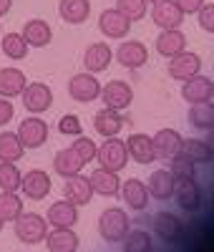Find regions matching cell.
I'll list each match as a JSON object with an SVG mask.
<instances>
[{
	"instance_id": "obj_14",
	"label": "cell",
	"mask_w": 214,
	"mask_h": 252,
	"mask_svg": "<svg viewBox=\"0 0 214 252\" xmlns=\"http://www.w3.org/2000/svg\"><path fill=\"white\" fill-rule=\"evenodd\" d=\"M98 31L109 38H123L131 31V20L126 15H121L116 8H109L98 15Z\"/></svg>"
},
{
	"instance_id": "obj_23",
	"label": "cell",
	"mask_w": 214,
	"mask_h": 252,
	"mask_svg": "<svg viewBox=\"0 0 214 252\" xmlns=\"http://www.w3.org/2000/svg\"><path fill=\"white\" fill-rule=\"evenodd\" d=\"M20 35L26 38V43L31 48H46L51 43V38H53V31H51V26L43 18H33V20H28V23L23 26Z\"/></svg>"
},
{
	"instance_id": "obj_49",
	"label": "cell",
	"mask_w": 214,
	"mask_h": 252,
	"mask_svg": "<svg viewBox=\"0 0 214 252\" xmlns=\"http://www.w3.org/2000/svg\"><path fill=\"white\" fill-rule=\"evenodd\" d=\"M0 35H3V28H0Z\"/></svg>"
},
{
	"instance_id": "obj_22",
	"label": "cell",
	"mask_w": 214,
	"mask_h": 252,
	"mask_svg": "<svg viewBox=\"0 0 214 252\" xmlns=\"http://www.w3.org/2000/svg\"><path fill=\"white\" fill-rule=\"evenodd\" d=\"M174 187H177V179H174V174H171L169 169H156L152 177H149V184H146L149 197H154V199H159V202L171 199V194H174Z\"/></svg>"
},
{
	"instance_id": "obj_33",
	"label": "cell",
	"mask_w": 214,
	"mask_h": 252,
	"mask_svg": "<svg viewBox=\"0 0 214 252\" xmlns=\"http://www.w3.org/2000/svg\"><path fill=\"white\" fill-rule=\"evenodd\" d=\"M182 154L189 157L194 164H209L214 161V152L204 139H184L182 141Z\"/></svg>"
},
{
	"instance_id": "obj_36",
	"label": "cell",
	"mask_w": 214,
	"mask_h": 252,
	"mask_svg": "<svg viewBox=\"0 0 214 252\" xmlns=\"http://www.w3.org/2000/svg\"><path fill=\"white\" fill-rule=\"evenodd\" d=\"M121 242L123 252H152V235L146 229H128V235Z\"/></svg>"
},
{
	"instance_id": "obj_42",
	"label": "cell",
	"mask_w": 214,
	"mask_h": 252,
	"mask_svg": "<svg viewBox=\"0 0 214 252\" xmlns=\"http://www.w3.org/2000/svg\"><path fill=\"white\" fill-rule=\"evenodd\" d=\"M197 18H199L202 31H207V33L214 35V3H204V5L197 10Z\"/></svg>"
},
{
	"instance_id": "obj_2",
	"label": "cell",
	"mask_w": 214,
	"mask_h": 252,
	"mask_svg": "<svg viewBox=\"0 0 214 252\" xmlns=\"http://www.w3.org/2000/svg\"><path fill=\"white\" fill-rule=\"evenodd\" d=\"M48 235V222L35 212H20L15 220V237L26 245H38Z\"/></svg>"
},
{
	"instance_id": "obj_45",
	"label": "cell",
	"mask_w": 214,
	"mask_h": 252,
	"mask_svg": "<svg viewBox=\"0 0 214 252\" xmlns=\"http://www.w3.org/2000/svg\"><path fill=\"white\" fill-rule=\"evenodd\" d=\"M10 8H13V0H0V18L8 15V13H10Z\"/></svg>"
},
{
	"instance_id": "obj_31",
	"label": "cell",
	"mask_w": 214,
	"mask_h": 252,
	"mask_svg": "<svg viewBox=\"0 0 214 252\" xmlns=\"http://www.w3.org/2000/svg\"><path fill=\"white\" fill-rule=\"evenodd\" d=\"M189 124L199 131H209L214 126V103L204 101V103H189Z\"/></svg>"
},
{
	"instance_id": "obj_11",
	"label": "cell",
	"mask_w": 214,
	"mask_h": 252,
	"mask_svg": "<svg viewBox=\"0 0 214 252\" xmlns=\"http://www.w3.org/2000/svg\"><path fill=\"white\" fill-rule=\"evenodd\" d=\"M152 20L156 28L169 31V28H179L184 23V13L174 0H164V3H156L152 8Z\"/></svg>"
},
{
	"instance_id": "obj_6",
	"label": "cell",
	"mask_w": 214,
	"mask_h": 252,
	"mask_svg": "<svg viewBox=\"0 0 214 252\" xmlns=\"http://www.w3.org/2000/svg\"><path fill=\"white\" fill-rule=\"evenodd\" d=\"M15 134H18L20 141H23L26 149H40V146L48 141V124L43 119H38V116H28V119L20 121Z\"/></svg>"
},
{
	"instance_id": "obj_40",
	"label": "cell",
	"mask_w": 214,
	"mask_h": 252,
	"mask_svg": "<svg viewBox=\"0 0 214 252\" xmlns=\"http://www.w3.org/2000/svg\"><path fill=\"white\" fill-rule=\"evenodd\" d=\"M73 149L78 152V157H81L86 164H91V161L96 159L98 146H96V144H93V139H89V136H78V139L73 141Z\"/></svg>"
},
{
	"instance_id": "obj_35",
	"label": "cell",
	"mask_w": 214,
	"mask_h": 252,
	"mask_svg": "<svg viewBox=\"0 0 214 252\" xmlns=\"http://www.w3.org/2000/svg\"><path fill=\"white\" fill-rule=\"evenodd\" d=\"M23 212V199L15 192H0V217L5 222H15Z\"/></svg>"
},
{
	"instance_id": "obj_39",
	"label": "cell",
	"mask_w": 214,
	"mask_h": 252,
	"mask_svg": "<svg viewBox=\"0 0 214 252\" xmlns=\"http://www.w3.org/2000/svg\"><path fill=\"white\" fill-rule=\"evenodd\" d=\"M116 10L121 15H126L131 23H136V20H141L149 10V3L146 0H116Z\"/></svg>"
},
{
	"instance_id": "obj_38",
	"label": "cell",
	"mask_w": 214,
	"mask_h": 252,
	"mask_svg": "<svg viewBox=\"0 0 214 252\" xmlns=\"http://www.w3.org/2000/svg\"><path fill=\"white\" fill-rule=\"evenodd\" d=\"M169 161H171L169 172L174 174V179H177V182H179V179H194V177H197V164L191 161L189 157H184L182 152H179L177 157H171Z\"/></svg>"
},
{
	"instance_id": "obj_10",
	"label": "cell",
	"mask_w": 214,
	"mask_h": 252,
	"mask_svg": "<svg viewBox=\"0 0 214 252\" xmlns=\"http://www.w3.org/2000/svg\"><path fill=\"white\" fill-rule=\"evenodd\" d=\"M114 58L121 63L123 68L136 71V68H141L144 63L149 61V48L144 43H139V40H123V43L116 48Z\"/></svg>"
},
{
	"instance_id": "obj_48",
	"label": "cell",
	"mask_w": 214,
	"mask_h": 252,
	"mask_svg": "<svg viewBox=\"0 0 214 252\" xmlns=\"http://www.w3.org/2000/svg\"><path fill=\"white\" fill-rule=\"evenodd\" d=\"M3 227H5V220H3V217H0V232H3Z\"/></svg>"
},
{
	"instance_id": "obj_37",
	"label": "cell",
	"mask_w": 214,
	"mask_h": 252,
	"mask_svg": "<svg viewBox=\"0 0 214 252\" xmlns=\"http://www.w3.org/2000/svg\"><path fill=\"white\" fill-rule=\"evenodd\" d=\"M20 182H23V174L15 164L10 161H0V189L3 192H18Z\"/></svg>"
},
{
	"instance_id": "obj_41",
	"label": "cell",
	"mask_w": 214,
	"mask_h": 252,
	"mask_svg": "<svg viewBox=\"0 0 214 252\" xmlns=\"http://www.w3.org/2000/svg\"><path fill=\"white\" fill-rule=\"evenodd\" d=\"M58 131H61L63 136H81V131H83L81 119H78L76 114H66V116H61V121H58Z\"/></svg>"
},
{
	"instance_id": "obj_4",
	"label": "cell",
	"mask_w": 214,
	"mask_h": 252,
	"mask_svg": "<svg viewBox=\"0 0 214 252\" xmlns=\"http://www.w3.org/2000/svg\"><path fill=\"white\" fill-rule=\"evenodd\" d=\"M20 101H23V109L28 114L38 116V114H46L53 106V91H51V86H46V83L33 81V83H28V86L23 89Z\"/></svg>"
},
{
	"instance_id": "obj_13",
	"label": "cell",
	"mask_w": 214,
	"mask_h": 252,
	"mask_svg": "<svg viewBox=\"0 0 214 252\" xmlns=\"http://www.w3.org/2000/svg\"><path fill=\"white\" fill-rule=\"evenodd\" d=\"M214 96V83L212 78L207 76H191L189 81H184L182 86V98L189 101V103H204V101H212Z\"/></svg>"
},
{
	"instance_id": "obj_26",
	"label": "cell",
	"mask_w": 214,
	"mask_h": 252,
	"mask_svg": "<svg viewBox=\"0 0 214 252\" xmlns=\"http://www.w3.org/2000/svg\"><path fill=\"white\" fill-rule=\"evenodd\" d=\"M182 51H186V35L179 28H169V31H161L156 35V53L159 56L171 58Z\"/></svg>"
},
{
	"instance_id": "obj_17",
	"label": "cell",
	"mask_w": 214,
	"mask_h": 252,
	"mask_svg": "<svg viewBox=\"0 0 214 252\" xmlns=\"http://www.w3.org/2000/svg\"><path fill=\"white\" fill-rule=\"evenodd\" d=\"M182 134L174 131V129H159L154 136H152V144H154V152H156V159H171L182 152Z\"/></svg>"
},
{
	"instance_id": "obj_15",
	"label": "cell",
	"mask_w": 214,
	"mask_h": 252,
	"mask_svg": "<svg viewBox=\"0 0 214 252\" xmlns=\"http://www.w3.org/2000/svg\"><path fill=\"white\" fill-rule=\"evenodd\" d=\"M63 197H66L71 204H76V207L91 204V199H93V187H91L89 177H83V174L68 177V179H66V187H63Z\"/></svg>"
},
{
	"instance_id": "obj_16",
	"label": "cell",
	"mask_w": 214,
	"mask_h": 252,
	"mask_svg": "<svg viewBox=\"0 0 214 252\" xmlns=\"http://www.w3.org/2000/svg\"><path fill=\"white\" fill-rule=\"evenodd\" d=\"M174 199L184 212H199L202 207V189L194 179H179L174 187Z\"/></svg>"
},
{
	"instance_id": "obj_34",
	"label": "cell",
	"mask_w": 214,
	"mask_h": 252,
	"mask_svg": "<svg viewBox=\"0 0 214 252\" xmlns=\"http://www.w3.org/2000/svg\"><path fill=\"white\" fill-rule=\"evenodd\" d=\"M0 46H3V53L13 61H23L28 56V43H26V38L20 35V33H8V35H0Z\"/></svg>"
},
{
	"instance_id": "obj_20",
	"label": "cell",
	"mask_w": 214,
	"mask_h": 252,
	"mask_svg": "<svg viewBox=\"0 0 214 252\" xmlns=\"http://www.w3.org/2000/svg\"><path fill=\"white\" fill-rule=\"evenodd\" d=\"M126 152L136 164H152L156 159L154 144H152V136L149 134H131L126 139Z\"/></svg>"
},
{
	"instance_id": "obj_43",
	"label": "cell",
	"mask_w": 214,
	"mask_h": 252,
	"mask_svg": "<svg viewBox=\"0 0 214 252\" xmlns=\"http://www.w3.org/2000/svg\"><path fill=\"white\" fill-rule=\"evenodd\" d=\"M13 116H15L13 101H10V98H3V96H0V126L10 124V121H13Z\"/></svg>"
},
{
	"instance_id": "obj_24",
	"label": "cell",
	"mask_w": 214,
	"mask_h": 252,
	"mask_svg": "<svg viewBox=\"0 0 214 252\" xmlns=\"http://www.w3.org/2000/svg\"><path fill=\"white\" fill-rule=\"evenodd\" d=\"M93 129H96L101 136H106V139L116 136V134L123 129V116H121V111L103 106V109L96 111V116H93Z\"/></svg>"
},
{
	"instance_id": "obj_28",
	"label": "cell",
	"mask_w": 214,
	"mask_h": 252,
	"mask_svg": "<svg viewBox=\"0 0 214 252\" xmlns=\"http://www.w3.org/2000/svg\"><path fill=\"white\" fill-rule=\"evenodd\" d=\"M26 86H28V78L20 68H0V96L3 98L20 96Z\"/></svg>"
},
{
	"instance_id": "obj_46",
	"label": "cell",
	"mask_w": 214,
	"mask_h": 252,
	"mask_svg": "<svg viewBox=\"0 0 214 252\" xmlns=\"http://www.w3.org/2000/svg\"><path fill=\"white\" fill-rule=\"evenodd\" d=\"M207 144L212 146V152H214V126L209 129V134H207Z\"/></svg>"
},
{
	"instance_id": "obj_18",
	"label": "cell",
	"mask_w": 214,
	"mask_h": 252,
	"mask_svg": "<svg viewBox=\"0 0 214 252\" xmlns=\"http://www.w3.org/2000/svg\"><path fill=\"white\" fill-rule=\"evenodd\" d=\"M46 222H48L53 229L73 227V224L78 222V207H76V204H71L68 199H63V202H53V204L48 207Z\"/></svg>"
},
{
	"instance_id": "obj_12",
	"label": "cell",
	"mask_w": 214,
	"mask_h": 252,
	"mask_svg": "<svg viewBox=\"0 0 214 252\" xmlns=\"http://www.w3.org/2000/svg\"><path fill=\"white\" fill-rule=\"evenodd\" d=\"M51 174H46L43 169H31L28 174H23V182H20V189L23 194L31 199H46L51 194Z\"/></svg>"
},
{
	"instance_id": "obj_25",
	"label": "cell",
	"mask_w": 214,
	"mask_h": 252,
	"mask_svg": "<svg viewBox=\"0 0 214 252\" xmlns=\"http://www.w3.org/2000/svg\"><path fill=\"white\" fill-rule=\"evenodd\" d=\"M111 48L106 43H91L89 48H86V56H83V66L89 73H103L106 68L111 66Z\"/></svg>"
},
{
	"instance_id": "obj_47",
	"label": "cell",
	"mask_w": 214,
	"mask_h": 252,
	"mask_svg": "<svg viewBox=\"0 0 214 252\" xmlns=\"http://www.w3.org/2000/svg\"><path fill=\"white\" fill-rule=\"evenodd\" d=\"M146 3H152V5H156V3H164V0H146Z\"/></svg>"
},
{
	"instance_id": "obj_32",
	"label": "cell",
	"mask_w": 214,
	"mask_h": 252,
	"mask_svg": "<svg viewBox=\"0 0 214 252\" xmlns=\"http://www.w3.org/2000/svg\"><path fill=\"white\" fill-rule=\"evenodd\" d=\"M23 154H26V146L15 131H0V161L15 164Z\"/></svg>"
},
{
	"instance_id": "obj_27",
	"label": "cell",
	"mask_w": 214,
	"mask_h": 252,
	"mask_svg": "<svg viewBox=\"0 0 214 252\" xmlns=\"http://www.w3.org/2000/svg\"><path fill=\"white\" fill-rule=\"evenodd\" d=\"M89 182L93 187V194H101V197H116L119 189H121V182H119L116 172H109V169H103V166H98L96 172H91Z\"/></svg>"
},
{
	"instance_id": "obj_44",
	"label": "cell",
	"mask_w": 214,
	"mask_h": 252,
	"mask_svg": "<svg viewBox=\"0 0 214 252\" xmlns=\"http://www.w3.org/2000/svg\"><path fill=\"white\" fill-rule=\"evenodd\" d=\"M174 3L182 8V13L186 15V13H197L202 5H204V0H174Z\"/></svg>"
},
{
	"instance_id": "obj_7",
	"label": "cell",
	"mask_w": 214,
	"mask_h": 252,
	"mask_svg": "<svg viewBox=\"0 0 214 252\" xmlns=\"http://www.w3.org/2000/svg\"><path fill=\"white\" fill-rule=\"evenodd\" d=\"M169 76L174 78V81H189L191 76H197L202 71V58L194 53V51H182L177 56H171L169 58Z\"/></svg>"
},
{
	"instance_id": "obj_21",
	"label": "cell",
	"mask_w": 214,
	"mask_h": 252,
	"mask_svg": "<svg viewBox=\"0 0 214 252\" xmlns=\"http://www.w3.org/2000/svg\"><path fill=\"white\" fill-rule=\"evenodd\" d=\"M121 197L126 202V207H131L134 212H144V209L149 207V189L141 179H128L121 184Z\"/></svg>"
},
{
	"instance_id": "obj_5",
	"label": "cell",
	"mask_w": 214,
	"mask_h": 252,
	"mask_svg": "<svg viewBox=\"0 0 214 252\" xmlns=\"http://www.w3.org/2000/svg\"><path fill=\"white\" fill-rule=\"evenodd\" d=\"M68 94L73 101L78 103H91L101 96V83L96 78V73H89V71H83V73H76L71 76L68 81Z\"/></svg>"
},
{
	"instance_id": "obj_19",
	"label": "cell",
	"mask_w": 214,
	"mask_h": 252,
	"mask_svg": "<svg viewBox=\"0 0 214 252\" xmlns=\"http://www.w3.org/2000/svg\"><path fill=\"white\" fill-rule=\"evenodd\" d=\"M83 166H86V161L78 157V152L73 146H66V149L56 152V157H53V172L58 177H66V179L76 177V174H81Z\"/></svg>"
},
{
	"instance_id": "obj_8",
	"label": "cell",
	"mask_w": 214,
	"mask_h": 252,
	"mask_svg": "<svg viewBox=\"0 0 214 252\" xmlns=\"http://www.w3.org/2000/svg\"><path fill=\"white\" fill-rule=\"evenodd\" d=\"M98 98H103V103H106L109 109L123 111V109L131 106V101H134V91H131V86H128L126 81L114 78V81L106 83V86H101V96H98Z\"/></svg>"
},
{
	"instance_id": "obj_30",
	"label": "cell",
	"mask_w": 214,
	"mask_h": 252,
	"mask_svg": "<svg viewBox=\"0 0 214 252\" xmlns=\"http://www.w3.org/2000/svg\"><path fill=\"white\" fill-rule=\"evenodd\" d=\"M43 242H46L48 252H76L81 240L73 232V227H63V229H53L51 235H46Z\"/></svg>"
},
{
	"instance_id": "obj_29",
	"label": "cell",
	"mask_w": 214,
	"mask_h": 252,
	"mask_svg": "<svg viewBox=\"0 0 214 252\" xmlns=\"http://www.w3.org/2000/svg\"><path fill=\"white\" fill-rule=\"evenodd\" d=\"M61 18L71 26H81L91 15V0H61L58 3Z\"/></svg>"
},
{
	"instance_id": "obj_1",
	"label": "cell",
	"mask_w": 214,
	"mask_h": 252,
	"mask_svg": "<svg viewBox=\"0 0 214 252\" xmlns=\"http://www.w3.org/2000/svg\"><path fill=\"white\" fill-rule=\"evenodd\" d=\"M128 229H131V220L126 217L123 209L119 207H109V209H103L101 217H98V232L106 242H121L126 235H128Z\"/></svg>"
},
{
	"instance_id": "obj_3",
	"label": "cell",
	"mask_w": 214,
	"mask_h": 252,
	"mask_svg": "<svg viewBox=\"0 0 214 252\" xmlns=\"http://www.w3.org/2000/svg\"><path fill=\"white\" fill-rule=\"evenodd\" d=\"M96 159L98 164L103 166V169H109V172H121L123 166L128 164V152H126V141L111 136V139H106L101 146H98V152H96Z\"/></svg>"
},
{
	"instance_id": "obj_9",
	"label": "cell",
	"mask_w": 214,
	"mask_h": 252,
	"mask_svg": "<svg viewBox=\"0 0 214 252\" xmlns=\"http://www.w3.org/2000/svg\"><path fill=\"white\" fill-rule=\"evenodd\" d=\"M152 232L161 242L171 245V242H179L182 240L184 227H182V222H179L177 215H171V212H156L154 220H152Z\"/></svg>"
}]
</instances>
